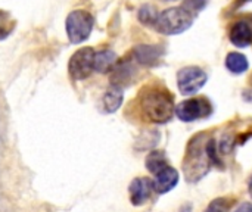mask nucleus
<instances>
[{"label": "nucleus", "instance_id": "1", "mask_svg": "<svg viewBox=\"0 0 252 212\" xmlns=\"http://www.w3.org/2000/svg\"><path fill=\"white\" fill-rule=\"evenodd\" d=\"M140 108L149 121L164 124L173 117V96L162 89H148L140 96Z\"/></svg>", "mask_w": 252, "mask_h": 212}, {"label": "nucleus", "instance_id": "2", "mask_svg": "<svg viewBox=\"0 0 252 212\" xmlns=\"http://www.w3.org/2000/svg\"><path fill=\"white\" fill-rule=\"evenodd\" d=\"M193 24V15L186 12L183 7H171L158 15L155 27L159 32L174 35L185 32Z\"/></svg>", "mask_w": 252, "mask_h": 212}, {"label": "nucleus", "instance_id": "3", "mask_svg": "<svg viewBox=\"0 0 252 212\" xmlns=\"http://www.w3.org/2000/svg\"><path fill=\"white\" fill-rule=\"evenodd\" d=\"M202 136H198L192 140L190 143V152L188 153L186 158V165L185 171L189 180H198L201 179L207 171H208V164L211 162L207 145L201 142Z\"/></svg>", "mask_w": 252, "mask_h": 212}, {"label": "nucleus", "instance_id": "4", "mask_svg": "<svg viewBox=\"0 0 252 212\" xmlns=\"http://www.w3.org/2000/svg\"><path fill=\"white\" fill-rule=\"evenodd\" d=\"M94 19L87 10H72L65 21L66 35L71 43L80 44L86 41L93 30Z\"/></svg>", "mask_w": 252, "mask_h": 212}, {"label": "nucleus", "instance_id": "5", "mask_svg": "<svg viewBox=\"0 0 252 212\" xmlns=\"http://www.w3.org/2000/svg\"><path fill=\"white\" fill-rule=\"evenodd\" d=\"M94 55L96 52L92 47H81L78 49L68 62L69 75L74 80H84L87 78L92 71L94 69Z\"/></svg>", "mask_w": 252, "mask_h": 212}, {"label": "nucleus", "instance_id": "6", "mask_svg": "<svg viewBox=\"0 0 252 212\" xmlns=\"http://www.w3.org/2000/svg\"><path fill=\"white\" fill-rule=\"evenodd\" d=\"M210 114H211V105L208 103V100H205L202 97L189 99V100H185L176 106L177 118L185 121V122L196 121L199 118L208 117Z\"/></svg>", "mask_w": 252, "mask_h": 212}, {"label": "nucleus", "instance_id": "7", "mask_svg": "<svg viewBox=\"0 0 252 212\" xmlns=\"http://www.w3.org/2000/svg\"><path fill=\"white\" fill-rule=\"evenodd\" d=\"M177 83L183 94H195L205 86L207 74L198 66H188L177 74Z\"/></svg>", "mask_w": 252, "mask_h": 212}, {"label": "nucleus", "instance_id": "8", "mask_svg": "<svg viewBox=\"0 0 252 212\" xmlns=\"http://www.w3.org/2000/svg\"><path fill=\"white\" fill-rule=\"evenodd\" d=\"M130 190V199H131V204L139 207V205H143L149 198H151V193L154 189V182L148 177H139V179H134L128 187Z\"/></svg>", "mask_w": 252, "mask_h": 212}, {"label": "nucleus", "instance_id": "9", "mask_svg": "<svg viewBox=\"0 0 252 212\" xmlns=\"http://www.w3.org/2000/svg\"><path fill=\"white\" fill-rule=\"evenodd\" d=\"M164 55V49L161 46H149V44H140L136 46L133 50L134 59L145 66H152L159 62V59Z\"/></svg>", "mask_w": 252, "mask_h": 212}, {"label": "nucleus", "instance_id": "10", "mask_svg": "<svg viewBox=\"0 0 252 212\" xmlns=\"http://www.w3.org/2000/svg\"><path fill=\"white\" fill-rule=\"evenodd\" d=\"M179 183V173L173 167H167L162 171H159L154 180V189L158 193H167L176 187Z\"/></svg>", "mask_w": 252, "mask_h": 212}, {"label": "nucleus", "instance_id": "11", "mask_svg": "<svg viewBox=\"0 0 252 212\" xmlns=\"http://www.w3.org/2000/svg\"><path fill=\"white\" fill-rule=\"evenodd\" d=\"M230 41L238 47H248L252 43V28L245 21H239L233 24L230 28Z\"/></svg>", "mask_w": 252, "mask_h": 212}, {"label": "nucleus", "instance_id": "12", "mask_svg": "<svg viewBox=\"0 0 252 212\" xmlns=\"http://www.w3.org/2000/svg\"><path fill=\"white\" fill-rule=\"evenodd\" d=\"M123 89L121 87H117V86H111L105 94H103V99H102V103H103V109L105 112L108 114H112L115 111L120 109L121 103H123Z\"/></svg>", "mask_w": 252, "mask_h": 212}, {"label": "nucleus", "instance_id": "13", "mask_svg": "<svg viewBox=\"0 0 252 212\" xmlns=\"http://www.w3.org/2000/svg\"><path fill=\"white\" fill-rule=\"evenodd\" d=\"M115 63H117V55L112 50L105 49L94 55V71L97 72H102V74L109 72L114 69Z\"/></svg>", "mask_w": 252, "mask_h": 212}, {"label": "nucleus", "instance_id": "14", "mask_svg": "<svg viewBox=\"0 0 252 212\" xmlns=\"http://www.w3.org/2000/svg\"><path fill=\"white\" fill-rule=\"evenodd\" d=\"M226 66L232 74H244L248 69L250 63H248L247 56H244L238 52H232L226 58Z\"/></svg>", "mask_w": 252, "mask_h": 212}, {"label": "nucleus", "instance_id": "15", "mask_svg": "<svg viewBox=\"0 0 252 212\" xmlns=\"http://www.w3.org/2000/svg\"><path fill=\"white\" fill-rule=\"evenodd\" d=\"M167 156L164 152L161 151H154L148 155L146 158V168L152 173V174H158L159 171H162L164 168H167Z\"/></svg>", "mask_w": 252, "mask_h": 212}, {"label": "nucleus", "instance_id": "16", "mask_svg": "<svg viewBox=\"0 0 252 212\" xmlns=\"http://www.w3.org/2000/svg\"><path fill=\"white\" fill-rule=\"evenodd\" d=\"M114 74H112V86L121 87V84H127L131 74H133V68L130 63L127 62H121L117 66H114Z\"/></svg>", "mask_w": 252, "mask_h": 212}, {"label": "nucleus", "instance_id": "17", "mask_svg": "<svg viewBox=\"0 0 252 212\" xmlns=\"http://www.w3.org/2000/svg\"><path fill=\"white\" fill-rule=\"evenodd\" d=\"M16 27V21L7 10H0V41L7 38Z\"/></svg>", "mask_w": 252, "mask_h": 212}, {"label": "nucleus", "instance_id": "18", "mask_svg": "<svg viewBox=\"0 0 252 212\" xmlns=\"http://www.w3.org/2000/svg\"><path fill=\"white\" fill-rule=\"evenodd\" d=\"M139 19H140L143 24L152 25V24H155V22H157V19H158V13H157V10H155L152 6L146 4V6H143V7L139 10Z\"/></svg>", "mask_w": 252, "mask_h": 212}, {"label": "nucleus", "instance_id": "19", "mask_svg": "<svg viewBox=\"0 0 252 212\" xmlns=\"http://www.w3.org/2000/svg\"><path fill=\"white\" fill-rule=\"evenodd\" d=\"M205 4H207V0H185L182 7L190 15H193L196 12H201L205 7Z\"/></svg>", "mask_w": 252, "mask_h": 212}, {"label": "nucleus", "instance_id": "20", "mask_svg": "<svg viewBox=\"0 0 252 212\" xmlns=\"http://www.w3.org/2000/svg\"><path fill=\"white\" fill-rule=\"evenodd\" d=\"M230 208V202L226 199H216L213 201L208 208L205 210V212H229Z\"/></svg>", "mask_w": 252, "mask_h": 212}, {"label": "nucleus", "instance_id": "21", "mask_svg": "<svg viewBox=\"0 0 252 212\" xmlns=\"http://www.w3.org/2000/svg\"><path fill=\"white\" fill-rule=\"evenodd\" d=\"M235 212H252V204L245 202V204H242L241 207H238V210Z\"/></svg>", "mask_w": 252, "mask_h": 212}, {"label": "nucleus", "instance_id": "22", "mask_svg": "<svg viewBox=\"0 0 252 212\" xmlns=\"http://www.w3.org/2000/svg\"><path fill=\"white\" fill-rule=\"evenodd\" d=\"M250 193H251V196H252V180H251V184H250Z\"/></svg>", "mask_w": 252, "mask_h": 212}, {"label": "nucleus", "instance_id": "23", "mask_svg": "<svg viewBox=\"0 0 252 212\" xmlns=\"http://www.w3.org/2000/svg\"><path fill=\"white\" fill-rule=\"evenodd\" d=\"M164 1H170V0H164Z\"/></svg>", "mask_w": 252, "mask_h": 212}]
</instances>
